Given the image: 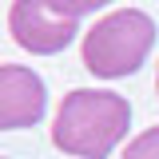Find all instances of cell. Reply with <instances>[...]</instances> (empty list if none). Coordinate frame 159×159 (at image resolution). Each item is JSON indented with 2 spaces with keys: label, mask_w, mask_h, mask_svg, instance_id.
Listing matches in <instances>:
<instances>
[{
  "label": "cell",
  "mask_w": 159,
  "mask_h": 159,
  "mask_svg": "<svg viewBox=\"0 0 159 159\" xmlns=\"http://www.w3.org/2000/svg\"><path fill=\"white\" fill-rule=\"evenodd\" d=\"M131 127V103L116 92L76 88L68 92L52 123V143L76 159H107Z\"/></svg>",
  "instance_id": "obj_1"
},
{
  "label": "cell",
  "mask_w": 159,
  "mask_h": 159,
  "mask_svg": "<svg viewBox=\"0 0 159 159\" xmlns=\"http://www.w3.org/2000/svg\"><path fill=\"white\" fill-rule=\"evenodd\" d=\"M155 44V24L139 8H119L84 32V68L99 80H119L139 72Z\"/></svg>",
  "instance_id": "obj_2"
},
{
  "label": "cell",
  "mask_w": 159,
  "mask_h": 159,
  "mask_svg": "<svg viewBox=\"0 0 159 159\" xmlns=\"http://www.w3.org/2000/svg\"><path fill=\"white\" fill-rule=\"evenodd\" d=\"M8 28H12V40L32 56H56L80 32L76 16L52 8L48 0H12Z\"/></svg>",
  "instance_id": "obj_3"
},
{
  "label": "cell",
  "mask_w": 159,
  "mask_h": 159,
  "mask_svg": "<svg viewBox=\"0 0 159 159\" xmlns=\"http://www.w3.org/2000/svg\"><path fill=\"white\" fill-rule=\"evenodd\" d=\"M48 111V88L32 68L4 64L0 68V131L36 127Z\"/></svg>",
  "instance_id": "obj_4"
},
{
  "label": "cell",
  "mask_w": 159,
  "mask_h": 159,
  "mask_svg": "<svg viewBox=\"0 0 159 159\" xmlns=\"http://www.w3.org/2000/svg\"><path fill=\"white\" fill-rule=\"evenodd\" d=\"M123 159H159V127H147L143 135H135L127 143Z\"/></svg>",
  "instance_id": "obj_5"
},
{
  "label": "cell",
  "mask_w": 159,
  "mask_h": 159,
  "mask_svg": "<svg viewBox=\"0 0 159 159\" xmlns=\"http://www.w3.org/2000/svg\"><path fill=\"white\" fill-rule=\"evenodd\" d=\"M48 4L80 20V16H88V12H96V8H103V4H111V0H48Z\"/></svg>",
  "instance_id": "obj_6"
},
{
  "label": "cell",
  "mask_w": 159,
  "mask_h": 159,
  "mask_svg": "<svg viewBox=\"0 0 159 159\" xmlns=\"http://www.w3.org/2000/svg\"><path fill=\"white\" fill-rule=\"evenodd\" d=\"M155 88H159V76H155Z\"/></svg>",
  "instance_id": "obj_7"
}]
</instances>
